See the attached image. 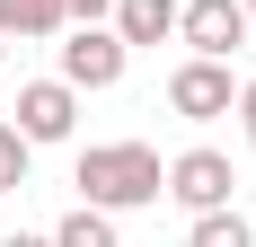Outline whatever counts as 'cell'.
Returning <instances> with one entry per match:
<instances>
[{"label": "cell", "mask_w": 256, "mask_h": 247, "mask_svg": "<svg viewBox=\"0 0 256 247\" xmlns=\"http://www.w3.org/2000/svg\"><path fill=\"white\" fill-rule=\"evenodd\" d=\"M80 203H98V212H142V203L168 194V159H159L150 142H88L71 168Z\"/></svg>", "instance_id": "obj_1"}, {"label": "cell", "mask_w": 256, "mask_h": 247, "mask_svg": "<svg viewBox=\"0 0 256 247\" xmlns=\"http://www.w3.org/2000/svg\"><path fill=\"white\" fill-rule=\"evenodd\" d=\"M230 106H238V80H230V62L194 53V62H177V71H168V115H186V124H212V115H230Z\"/></svg>", "instance_id": "obj_2"}, {"label": "cell", "mask_w": 256, "mask_h": 247, "mask_svg": "<svg viewBox=\"0 0 256 247\" xmlns=\"http://www.w3.org/2000/svg\"><path fill=\"white\" fill-rule=\"evenodd\" d=\"M124 62H132V44L115 26H71V36H62V80H71V88H115Z\"/></svg>", "instance_id": "obj_3"}, {"label": "cell", "mask_w": 256, "mask_h": 247, "mask_svg": "<svg viewBox=\"0 0 256 247\" xmlns=\"http://www.w3.org/2000/svg\"><path fill=\"white\" fill-rule=\"evenodd\" d=\"M177 44L230 62V53L248 44V9H238V0H177Z\"/></svg>", "instance_id": "obj_4"}, {"label": "cell", "mask_w": 256, "mask_h": 247, "mask_svg": "<svg viewBox=\"0 0 256 247\" xmlns=\"http://www.w3.org/2000/svg\"><path fill=\"white\" fill-rule=\"evenodd\" d=\"M230 186H238V168L221 159V150H177V159H168V194H177L186 212H221Z\"/></svg>", "instance_id": "obj_5"}, {"label": "cell", "mask_w": 256, "mask_h": 247, "mask_svg": "<svg viewBox=\"0 0 256 247\" xmlns=\"http://www.w3.org/2000/svg\"><path fill=\"white\" fill-rule=\"evenodd\" d=\"M71 124H80V88H71V80H26V88H18V132L36 150H44V142H71Z\"/></svg>", "instance_id": "obj_6"}, {"label": "cell", "mask_w": 256, "mask_h": 247, "mask_svg": "<svg viewBox=\"0 0 256 247\" xmlns=\"http://www.w3.org/2000/svg\"><path fill=\"white\" fill-rule=\"evenodd\" d=\"M106 18H115L124 44H168V36H177V0H115Z\"/></svg>", "instance_id": "obj_7"}, {"label": "cell", "mask_w": 256, "mask_h": 247, "mask_svg": "<svg viewBox=\"0 0 256 247\" xmlns=\"http://www.w3.org/2000/svg\"><path fill=\"white\" fill-rule=\"evenodd\" d=\"M53 247H115V212H98V203H71V212L53 221Z\"/></svg>", "instance_id": "obj_8"}, {"label": "cell", "mask_w": 256, "mask_h": 247, "mask_svg": "<svg viewBox=\"0 0 256 247\" xmlns=\"http://www.w3.org/2000/svg\"><path fill=\"white\" fill-rule=\"evenodd\" d=\"M186 247H256V230L238 221V203H221V212H194V230H186Z\"/></svg>", "instance_id": "obj_9"}, {"label": "cell", "mask_w": 256, "mask_h": 247, "mask_svg": "<svg viewBox=\"0 0 256 247\" xmlns=\"http://www.w3.org/2000/svg\"><path fill=\"white\" fill-rule=\"evenodd\" d=\"M0 26H9V44L18 36H62V0H0Z\"/></svg>", "instance_id": "obj_10"}, {"label": "cell", "mask_w": 256, "mask_h": 247, "mask_svg": "<svg viewBox=\"0 0 256 247\" xmlns=\"http://www.w3.org/2000/svg\"><path fill=\"white\" fill-rule=\"evenodd\" d=\"M26 159H36V142H26L18 124H0V194H18V186H26Z\"/></svg>", "instance_id": "obj_11"}, {"label": "cell", "mask_w": 256, "mask_h": 247, "mask_svg": "<svg viewBox=\"0 0 256 247\" xmlns=\"http://www.w3.org/2000/svg\"><path fill=\"white\" fill-rule=\"evenodd\" d=\"M106 9L115 0H62V26H106Z\"/></svg>", "instance_id": "obj_12"}, {"label": "cell", "mask_w": 256, "mask_h": 247, "mask_svg": "<svg viewBox=\"0 0 256 247\" xmlns=\"http://www.w3.org/2000/svg\"><path fill=\"white\" fill-rule=\"evenodd\" d=\"M238 124H248V150H256V80H238Z\"/></svg>", "instance_id": "obj_13"}, {"label": "cell", "mask_w": 256, "mask_h": 247, "mask_svg": "<svg viewBox=\"0 0 256 247\" xmlns=\"http://www.w3.org/2000/svg\"><path fill=\"white\" fill-rule=\"evenodd\" d=\"M0 247H53V230H18V238H0Z\"/></svg>", "instance_id": "obj_14"}, {"label": "cell", "mask_w": 256, "mask_h": 247, "mask_svg": "<svg viewBox=\"0 0 256 247\" xmlns=\"http://www.w3.org/2000/svg\"><path fill=\"white\" fill-rule=\"evenodd\" d=\"M0 53H9V26H0Z\"/></svg>", "instance_id": "obj_15"}, {"label": "cell", "mask_w": 256, "mask_h": 247, "mask_svg": "<svg viewBox=\"0 0 256 247\" xmlns=\"http://www.w3.org/2000/svg\"><path fill=\"white\" fill-rule=\"evenodd\" d=\"M238 9H248V18H256V0H238Z\"/></svg>", "instance_id": "obj_16"}]
</instances>
